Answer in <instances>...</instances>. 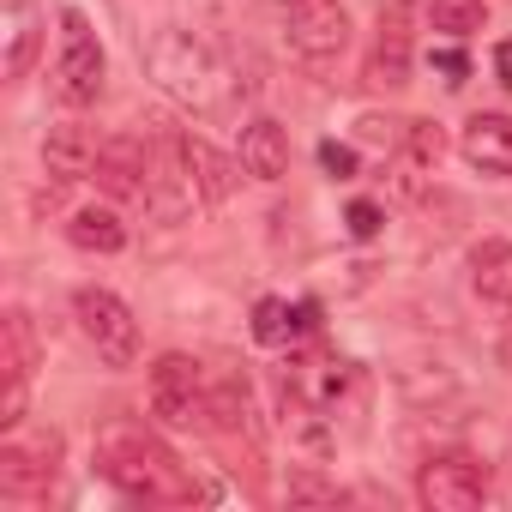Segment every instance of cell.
Returning a JSON list of instances; mask_svg holds the SVG:
<instances>
[{
	"mask_svg": "<svg viewBox=\"0 0 512 512\" xmlns=\"http://www.w3.org/2000/svg\"><path fill=\"white\" fill-rule=\"evenodd\" d=\"M344 223H350V235H356V241H374V235H380V223H386V211H380L374 199H356V205L344 211Z\"/></svg>",
	"mask_w": 512,
	"mask_h": 512,
	"instance_id": "44dd1931",
	"label": "cell"
},
{
	"mask_svg": "<svg viewBox=\"0 0 512 512\" xmlns=\"http://www.w3.org/2000/svg\"><path fill=\"white\" fill-rule=\"evenodd\" d=\"M416 500L428 512H476L488 500V470L470 452H434L416 470Z\"/></svg>",
	"mask_w": 512,
	"mask_h": 512,
	"instance_id": "8992f818",
	"label": "cell"
},
{
	"mask_svg": "<svg viewBox=\"0 0 512 512\" xmlns=\"http://www.w3.org/2000/svg\"><path fill=\"white\" fill-rule=\"evenodd\" d=\"M470 290H476L494 314L512 320V241H506V235H488V241L470 247Z\"/></svg>",
	"mask_w": 512,
	"mask_h": 512,
	"instance_id": "7c38bea8",
	"label": "cell"
},
{
	"mask_svg": "<svg viewBox=\"0 0 512 512\" xmlns=\"http://www.w3.org/2000/svg\"><path fill=\"white\" fill-rule=\"evenodd\" d=\"M422 19H428L440 37L464 43V37L482 31V0H422Z\"/></svg>",
	"mask_w": 512,
	"mask_h": 512,
	"instance_id": "ac0fdd59",
	"label": "cell"
},
{
	"mask_svg": "<svg viewBox=\"0 0 512 512\" xmlns=\"http://www.w3.org/2000/svg\"><path fill=\"white\" fill-rule=\"evenodd\" d=\"M67 241H73L79 253H121V247H127V223H121V211H109V205H79V211L67 217Z\"/></svg>",
	"mask_w": 512,
	"mask_h": 512,
	"instance_id": "2e32d148",
	"label": "cell"
},
{
	"mask_svg": "<svg viewBox=\"0 0 512 512\" xmlns=\"http://www.w3.org/2000/svg\"><path fill=\"white\" fill-rule=\"evenodd\" d=\"M434 67L446 73V85H464V73H470V61H464L458 49H440V55H434Z\"/></svg>",
	"mask_w": 512,
	"mask_h": 512,
	"instance_id": "7402d4cb",
	"label": "cell"
},
{
	"mask_svg": "<svg viewBox=\"0 0 512 512\" xmlns=\"http://www.w3.org/2000/svg\"><path fill=\"white\" fill-rule=\"evenodd\" d=\"M145 73H151V85H157L169 103L199 109V115L223 109L229 91H235V79H229V67L217 61V49H211L205 37H193V31H175V25L145 43Z\"/></svg>",
	"mask_w": 512,
	"mask_h": 512,
	"instance_id": "6da1fadb",
	"label": "cell"
},
{
	"mask_svg": "<svg viewBox=\"0 0 512 512\" xmlns=\"http://www.w3.org/2000/svg\"><path fill=\"white\" fill-rule=\"evenodd\" d=\"M290 500H338V488H326V482H314V476H296V482H290Z\"/></svg>",
	"mask_w": 512,
	"mask_h": 512,
	"instance_id": "603a6c76",
	"label": "cell"
},
{
	"mask_svg": "<svg viewBox=\"0 0 512 512\" xmlns=\"http://www.w3.org/2000/svg\"><path fill=\"white\" fill-rule=\"evenodd\" d=\"M356 127H362V139H374V145H380V139H386V145L398 139V121H380V115H362Z\"/></svg>",
	"mask_w": 512,
	"mask_h": 512,
	"instance_id": "cb8c5ba5",
	"label": "cell"
},
{
	"mask_svg": "<svg viewBox=\"0 0 512 512\" xmlns=\"http://www.w3.org/2000/svg\"><path fill=\"white\" fill-rule=\"evenodd\" d=\"M97 181H103V193H115V199H145V175H151V151L139 145V139H103L97 145V169H91Z\"/></svg>",
	"mask_w": 512,
	"mask_h": 512,
	"instance_id": "9c48e42d",
	"label": "cell"
},
{
	"mask_svg": "<svg viewBox=\"0 0 512 512\" xmlns=\"http://www.w3.org/2000/svg\"><path fill=\"white\" fill-rule=\"evenodd\" d=\"M241 175L266 181V187L290 175V133H284L272 115H253V121L241 127Z\"/></svg>",
	"mask_w": 512,
	"mask_h": 512,
	"instance_id": "8fae6325",
	"label": "cell"
},
{
	"mask_svg": "<svg viewBox=\"0 0 512 512\" xmlns=\"http://www.w3.org/2000/svg\"><path fill=\"white\" fill-rule=\"evenodd\" d=\"M103 73H109V55H103L91 19L79 7H67L61 13V55H55V91H61V103H73V109L97 103L103 97Z\"/></svg>",
	"mask_w": 512,
	"mask_h": 512,
	"instance_id": "3957f363",
	"label": "cell"
},
{
	"mask_svg": "<svg viewBox=\"0 0 512 512\" xmlns=\"http://www.w3.org/2000/svg\"><path fill=\"white\" fill-rule=\"evenodd\" d=\"M368 85H380V91L410 85V7L404 0H392V7L380 13L374 55H368Z\"/></svg>",
	"mask_w": 512,
	"mask_h": 512,
	"instance_id": "ba28073f",
	"label": "cell"
},
{
	"mask_svg": "<svg viewBox=\"0 0 512 512\" xmlns=\"http://www.w3.org/2000/svg\"><path fill=\"white\" fill-rule=\"evenodd\" d=\"M284 37H290V55L308 61V67H326L350 49V13L338 0H290L284 13Z\"/></svg>",
	"mask_w": 512,
	"mask_h": 512,
	"instance_id": "52a82bcc",
	"label": "cell"
},
{
	"mask_svg": "<svg viewBox=\"0 0 512 512\" xmlns=\"http://www.w3.org/2000/svg\"><path fill=\"white\" fill-rule=\"evenodd\" d=\"M43 169H49L55 187L85 181V175L97 169V145H91V133H85V127H49V139H43Z\"/></svg>",
	"mask_w": 512,
	"mask_h": 512,
	"instance_id": "4fadbf2b",
	"label": "cell"
},
{
	"mask_svg": "<svg viewBox=\"0 0 512 512\" xmlns=\"http://www.w3.org/2000/svg\"><path fill=\"white\" fill-rule=\"evenodd\" d=\"M320 169H326L332 181H356V169H362V163H356V151H350V145L326 139V145H320Z\"/></svg>",
	"mask_w": 512,
	"mask_h": 512,
	"instance_id": "ffe728a7",
	"label": "cell"
},
{
	"mask_svg": "<svg viewBox=\"0 0 512 512\" xmlns=\"http://www.w3.org/2000/svg\"><path fill=\"white\" fill-rule=\"evenodd\" d=\"M181 151H187V169H193V187H199V199L205 205H223L229 193H235V169H241V157L229 163L211 139H199V133H187L181 139Z\"/></svg>",
	"mask_w": 512,
	"mask_h": 512,
	"instance_id": "5bb4252c",
	"label": "cell"
},
{
	"mask_svg": "<svg viewBox=\"0 0 512 512\" xmlns=\"http://www.w3.org/2000/svg\"><path fill=\"white\" fill-rule=\"evenodd\" d=\"M97 470H103V482H115L133 500H187L193 494L181 464L133 422H115V428L97 434Z\"/></svg>",
	"mask_w": 512,
	"mask_h": 512,
	"instance_id": "7a4b0ae2",
	"label": "cell"
},
{
	"mask_svg": "<svg viewBox=\"0 0 512 512\" xmlns=\"http://www.w3.org/2000/svg\"><path fill=\"white\" fill-rule=\"evenodd\" d=\"M73 320H79V332H85V344L97 350L103 368H133L139 362V320L115 290H79Z\"/></svg>",
	"mask_w": 512,
	"mask_h": 512,
	"instance_id": "277c9868",
	"label": "cell"
},
{
	"mask_svg": "<svg viewBox=\"0 0 512 512\" xmlns=\"http://www.w3.org/2000/svg\"><path fill=\"white\" fill-rule=\"evenodd\" d=\"M151 416L163 428H199L211 416V392H205V368L181 350L151 362Z\"/></svg>",
	"mask_w": 512,
	"mask_h": 512,
	"instance_id": "5b68a950",
	"label": "cell"
},
{
	"mask_svg": "<svg viewBox=\"0 0 512 512\" xmlns=\"http://www.w3.org/2000/svg\"><path fill=\"white\" fill-rule=\"evenodd\" d=\"M404 139H410L416 163H440V157H446V133H440V121H410Z\"/></svg>",
	"mask_w": 512,
	"mask_h": 512,
	"instance_id": "d6986e66",
	"label": "cell"
},
{
	"mask_svg": "<svg viewBox=\"0 0 512 512\" xmlns=\"http://www.w3.org/2000/svg\"><path fill=\"white\" fill-rule=\"evenodd\" d=\"M0 374L19 380V386H31V374H37V332H31L25 308H13L7 326H0Z\"/></svg>",
	"mask_w": 512,
	"mask_h": 512,
	"instance_id": "e0dca14e",
	"label": "cell"
},
{
	"mask_svg": "<svg viewBox=\"0 0 512 512\" xmlns=\"http://www.w3.org/2000/svg\"><path fill=\"white\" fill-rule=\"evenodd\" d=\"M314 314L320 308H290V302H278V296H260V302H253V338H260L266 350H284V344H296L308 326H314Z\"/></svg>",
	"mask_w": 512,
	"mask_h": 512,
	"instance_id": "9a60e30c",
	"label": "cell"
},
{
	"mask_svg": "<svg viewBox=\"0 0 512 512\" xmlns=\"http://www.w3.org/2000/svg\"><path fill=\"white\" fill-rule=\"evenodd\" d=\"M458 151H464L470 169L512 181V115H470L464 133H458Z\"/></svg>",
	"mask_w": 512,
	"mask_h": 512,
	"instance_id": "30bf717a",
	"label": "cell"
},
{
	"mask_svg": "<svg viewBox=\"0 0 512 512\" xmlns=\"http://www.w3.org/2000/svg\"><path fill=\"white\" fill-rule=\"evenodd\" d=\"M500 73H506V85H512V43H500Z\"/></svg>",
	"mask_w": 512,
	"mask_h": 512,
	"instance_id": "d4e9b609",
	"label": "cell"
}]
</instances>
